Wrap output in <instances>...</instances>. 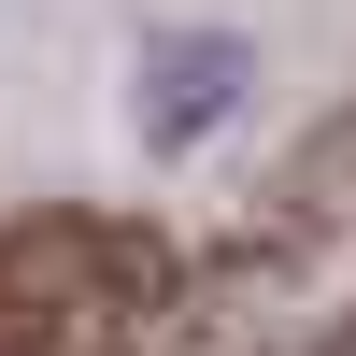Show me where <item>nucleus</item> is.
<instances>
[{"label": "nucleus", "mask_w": 356, "mask_h": 356, "mask_svg": "<svg viewBox=\"0 0 356 356\" xmlns=\"http://www.w3.org/2000/svg\"><path fill=\"white\" fill-rule=\"evenodd\" d=\"M243 86H257V57L228 43V29H186V43H157V57H143L129 114H143V143H157V157H186V143H214L228 114H243Z\"/></svg>", "instance_id": "1"}]
</instances>
